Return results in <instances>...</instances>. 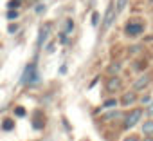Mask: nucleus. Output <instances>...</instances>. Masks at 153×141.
<instances>
[{
	"label": "nucleus",
	"mask_w": 153,
	"mask_h": 141,
	"mask_svg": "<svg viewBox=\"0 0 153 141\" xmlns=\"http://www.w3.org/2000/svg\"><path fill=\"white\" fill-rule=\"evenodd\" d=\"M40 82V74H38V70H36V65L34 63H29L24 70V74L20 78V83L22 85H38Z\"/></svg>",
	"instance_id": "nucleus-1"
},
{
	"label": "nucleus",
	"mask_w": 153,
	"mask_h": 141,
	"mask_svg": "<svg viewBox=\"0 0 153 141\" xmlns=\"http://www.w3.org/2000/svg\"><path fill=\"white\" fill-rule=\"evenodd\" d=\"M142 114H144V110L142 109H131L126 116H124V121H123V127L126 128V130H130V128H133L135 125H139V121H140V118H142Z\"/></svg>",
	"instance_id": "nucleus-2"
},
{
	"label": "nucleus",
	"mask_w": 153,
	"mask_h": 141,
	"mask_svg": "<svg viewBox=\"0 0 153 141\" xmlns=\"http://www.w3.org/2000/svg\"><path fill=\"white\" fill-rule=\"evenodd\" d=\"M115 16H117L115 6H114V4H110V6H108V9H106L105 20H103V29H105V31H108V29L114 26V22H115Z\"/></svg>",
	"instance_id": "nucleus-3"
},
{
	"label": "nucleus",
	"mask_w": 153,
	"mask_h": 141,
	"mask_svg": "<svg viewBox=\"0 0 153 141\" xmlns=\"http://www.w3.org/2000/svg\"><path fill=\"white\" fill-rule=\"evenodd\" d=\"M142 31H144V24H140V22H128L124 27V33L128 36H139Z\"/></svg>",
	"instance_id": "nucleus-4"
},
{
	"label": "nucleus",
	"mask_w": 153,
	"mask_h": 141,
	"mask_svg": "<svg viewBox=\"0 0 153 141\" xmlns=\"http://www.w3.org/2000/svg\"><path fill=\"white\" fill-rule=\"evenodd\" d=\"M149 83H151V76H149V74H140V76L133 82V91H135V92L144 91V89L149 87Z\"/></svg>",
	"instance_id": "nucleus-5"
},
{
	"label": "nucleus",
	"mask_w": 153,
	"mask_h": 141,
	"mask_svg": "<svg viewBox=\"0 0 153 141\" xmlns=\"http://www.w3.org/2000/svg\"><path fill=\"white\" fill-rule=\"evenodd\" d=\"M121 87H123V82H121V78H119V76H112V78L108 80V83H106V91H108L110 94H114V92L121 91Z\"/></svg>",
	"instance_id": "nucleus-6"
},
{
	"label": "nucleus",
	"mask_w": 153,
	"mask_h": 141,
	"mask_svg": "<svg viewBox=\"0 0 153 141\" xmlns=\"http://www.w3.org/2000/svg\"><path fill=\"white\" fill-rule=\"evenodd\" d=\"M135 101H137V94H135V91H128V92H124L123 98H121V103H123L124 107H130V105H133Z\"/></svg>",
	"instance_id": "nucleus-7"
},
{
	"label": "nucleus",
	"mask_w": 153,
	"mask_h": 141,
	"mask_svg": "<svg viewBox=\"0 0 153 141\" xmlns=\"http://www.w3.org/2000/svg\"><path fill=\"white\" fill-rule=\"evenodd\" d=\"M140 128H142V134L144 136H153V119H146Z\"/></svg>",
	"instance_id": "nucleus-8"
},
{
	"label": "nucleus",
	"mask_w": 153,
	"mask_h": 141,
	"mask_svg": "<svg viewBox=\"0 0 153 141\" xmlns=\"http://www.w3.org/2000/svg\"><path fill=\"white\" fill-rule=\"evenodd\" d=\"M49 34H51V26H45V27L40 31V40H38V44L42 45V44L47 40V36H49Z\"/></svg>",
	"instance_id": "nucleus-9"
},
{
	"label": "nucleus",
	"mask_w": 153,
	"mask_h": 141,
	"mask_svg": "<svg viewBox=\"0 0 153 141\" xmlns=\"http://www.w3.org/2000/svg\"><path fill=\"white\" fill-rule=\"evenodd\" d=\"M108 73L110 74H119L121 73V63L117 62V63H112L110 67H108Z\"/></svg>",
	"instance_id": "nucleus-10"
},
{
	"label": "nucleus",
	"mask_w": 153,
	"mask_h": 141,
	"mask_svg": "<svg viewBox=\"0 0 153 141\" xmlns=\"http://www.w3.org/2000/svg\"><path fill=\"white\" fill-rule=\"evenodd\" d=\"M126 4H128V0H115V11H117V15L126 8Z\"/></svg>",
	"instance_id": "nucleus-11"
},
{
	"label": "nucleus",
	"mask_w": 153,
	"mask_h": 141,
	"mask_svg": "<svg viewBox=\"0 0 153 141\" xmlns=\"http://www.w3.org/2000/svg\"><path fill=\"white\" fill-rule=\"evenodd\" d=\"M15 114H16L18 118H24V116H25V109H24V107H16V109H15Z\"/></svg>",
	"instance_id": "nucleus-12"
},
{
	"label": "nucleus",
	"mask_w": 153,
	"mask_h": 141,
	"mask_svg": "<svg viewBox=\"0 0 153 141\" xmlns=\"http://www.w3.org/2000/svg\"><path fill=\"white\" fill-rule=\"evenodd\" d=\"M117 116H119V112H117V110H112V112L105 114V116H103V119H112V118H117Z\"/></svg>",
	"instance_id": "nucleus-13"
},
{
	"label": "nucleus",
	"mask_w": 153,
	"mask_h": 141,
	"mask_svg": "<svg viewBox=\"0 0 153 141\" xmlns=\"http://www.w3.org/2000/svg\"><path fill=\"white\" fill-rule=\"evenodd\" d=\"M65 24H67V26H65V33H70V31L74 29V22H72V20H67Z\"/></svg>",
	"instance_id": "nucleus-14"
},
{
	"label": "nucleus",
	"mask_w": 153,
	"mask_h": 141,
	"mask_svg": "<svg viewBox=\"0 0 153 141\" xmlns=\"http://www.w3.org/2000/svg\"><path fill=\"white\" fill-rule=\"evenodd\" d=\"M13 128V119H4V130H11Z\"/></svg>",
	"instance_id": "nucleus-15"
},
{
	"label": "nucleus",
	"mask_w": 153,
	"mask_h": 141,
	"mask_svg": "<svg viewBox=\"0 0 153 141\" xmlns=\"http://www.w3.org/2000/svg\"><path fill=\"white\" fill-rule=\"evenodd\" d=\"M7 18H9V20H13V18H18V11H13V9H9V11H7Z\"/></svg>",
	"instance_id": "nucleus-16"
},
{
	"label": "nucleus",
	"mask_w": 153,
	"mask_h": 141,
	"mask_svg": "<svg viewBox=\"0 0 153 141\" xmlns=\"http://www.w3.org/2000/svg\"><path fill=\"white\" fill-rule=\"evenodd\" d=\"M115 105H117V101H115V100H108V101H105V103H103V107H105V109H108V107H115Z\"/></svg>",
	"instance_id": "nucleus-17"
},
{
	"label": "nucleus",
	"mask_w": 153,
	"mask_h": 141,
	"mask_svg": "<svg viewBox=\"0 0 153 141\" xmlns=\"http://www.w3.org/2000/svg\"><path fill=\"white\" fill-rule=\"evenodd\" d=\"M149 101H151V96H149V94H144V96L140 98V103H144V105H148Z\"/></svg>",
	"instance_id": "nucleus-18"
},
{
	"label": "nucleus",
	"mask_w": 153,
	"mask_h": 141,
	"mask_svg": "<svg viewBox=\"0 0 153 141\" xmlns=\"http://www.w3.org/2000/svg\"><path fill=\"white\" fill-rule=\"evenodd\" d=\"M146 112H148L149 116H153V98H151V101L148 103V110H146Z\"/></svg>",
	"instance_id": "nucleus-19"
},
{
	"label": "nucleus",
	"mask_w": 153,
	"mask_h": 141,
	"mask_svg": "<svg viewBox=\"0 0 153 141\" xmlns=\"http://www.w3.org/2000/svg\"><path fill=\"white\" fill-rule=\"evenodd\" d=\"M123 141H140V139H139L137 136H128V137H124Z\"/></svg>",
	"instance_id": "nucleus-20"
},
{
	"label": "nucleus",
	"mask_w": 153,
	"mask_h": 141,
	"mask_svg": "<svg viewBox=\"0 0 153 141\" xmlns=\"http://www.w3.org/2000/svg\"><path fill=\"white\" fill-rule=\"evenodd\" d=\"M97 20H99V15H97V13H94V15H92V24H94V26H97Z\"/></svg>",
	"instance_id": "nucleus-21"
},
{
	"label": "nucleus",
	"mask_w": 153,
	"mask_h": 141,
	"mask_svg": "<svg viewBox=\"0 0 153 141\" xmlns=\"http://www.w3.org/2000/svg\"><path fill=\"white\" fill-rule=\"evenodd\" d=\"M20 2H22V0H11V2H9V8H16V6H20Z\"/></svg>",
	"instance_id": "nucleus-22"
},
{
	"label": "nucleus",
	"mask_w": 153,
	"mask_h": 141,
	"mask_svg": "<svg viewBox=\"0 0 153 141\" xmlns=\"http://www.w3.org/2000/svg\"><path fill=\"white\" fill-rule=\"evenodd\" d=\"M43 11H45V6H42V4H40V6H36V13H38V15H40V13H43Z\"/></svg>",
	"instance_id": "nucleus-23"
},
{
	"label": "nucleus",
	"mask_w": 153,
	"mask_h": 141,
	"mask_svg": "<svg viewBox=\"0 0 153 141\" xmlns=\"http://www.w3.org/2000/svg\"><path fill=\"white\" fill-rule=\"evenodd\" d=\"M16 29H18V27H16V26H9V33H15V31H16Z\"/></svg>",
	"instance_id": "nucleus-24"
},
{
	"label": "nucleus",
	"mask_w": 153,
	"mask_h": 141,
	"mask_svg": "<svg viewBox=\"0 0 153 141\" xmlns=\"http://www.w3.org/2000/svg\"><path fill=\"white\" fill-rule=\"evenodd\" d=\"M144 141H153V136H146V139Z\"/></svg>",
	"instance_id": "nucleus-25"
},
{
	"label": "nucleus",
	"mask_w": 153,
	"mask_h": 141,
	"mask_svg": "<svg viewBox=\"0 0 153 141\" xmlns=\"http://www.w3.org/2000/svg\"><path fill=\"white\" fill-rule=\"evenodd\" d=\"M151 2H153V0H151Z\"/></svg>",
	"instance_id": "nucleus-26"
}]
</instances>
